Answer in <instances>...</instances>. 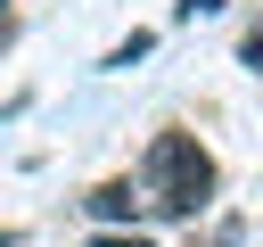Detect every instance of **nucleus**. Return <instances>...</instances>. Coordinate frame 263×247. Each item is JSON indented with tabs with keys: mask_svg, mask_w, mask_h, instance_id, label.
Instances as JSON below:
<instances>
[{
	"mask_svg": "<svg viewBox=\"0 0 263 247\" xmlns=\"http://www.w3.org/2000/svg\"><path fill=\"white\" fill-rule=\"evenodd\" d=\"M8 41H16V16H8V0H0V49H8Z\"/></svg>",
	"mask_w": 263,
	"mask_h": 247,
	"instance_id": "8",
	"label": "nucleus"
},
{
	"mask_svg": "<svg viewBox=\"0 0 263 247\" xmlns=\"http://www.w3.org/2000/svg\"><path fill=\"white\" fill-rule=\"evenodd\" d=\"M90 247H156V239H148V231H99Z\"/></svg>",
	"mask_w": 263,
	"mask_h": 247,
	"instance_id": "7",
	"label": "nucleus"
},
{
	"mask_svg": "<svg viewBox=\"0 0 263 247\" xmlns=\"http://www.w3.org/2000/svg\"><path fill=\"white\" fill-rule=\"evenodd\" d=\"M82 214H90L99 231H140V222H148V189H140L132 173H115V181H99V189L82 198Z\"/></svg>",
	"mask_w": 263,
	"mask_h": 247,
	"instance_id": "2",
	"label": "nucleus"
},
{
	"mask_svg": "<svg viewBox=\"0 0 263 247\" xmlns=\"http://www.w3.org/2000/svg\"><path fill=\"white\" fill-rule=\"evenodd\" d=\"M238 239H247V214H214V231H205L197 247H238Z\"/></svg>",
	"mask_w": 263,
	"mask_h": 247,
	"instance_id": "4",
	"label": "nucleus"
},
{
	"mask_svg": "<svg viewBox=\"0 0 263 247\" xmlns=\"http://www.w3.org/2000/svg\"><path fill=\"white\" fill-rule=\"evenodd\" d=\"M132 181L148 189V222H197V214H214V198H222V165H214V148H205L197 132H181V123L148 132Z\"/></svg>",
	"mask_w": 263,
	"mask_h": 247,
	"instance_id": "1",
	"label": "nucleus"
},
{
	"mask_svg": "<svg viewBox=\"0 0 263 247\" xmlns=\"http://www.w3.org/2000/svg\"><path fill=\"white\" fill-rule=\"evenodd\" d=\"M0 247H25V231H8V222H0Z\"/></svg>",
	"mask_w": 263,
	"mask_h": 247,
	"instance_id": "9",
	"label": "nucleus"
},
{
	"mask_svg": "<svg viewBox=\"0 0 263 247\" xmlns=\"http://www.w3.org/2000/svg\"><path fill=\"white\" fill-rule=\"evenodd\" d=\"M214 8H230V0H173V25H189V16H214Z\"/></svg>",
	"mask_w": 263,
	"mask_h": 247,
	"instance_id": "6",
	"label": "nucleus"
},
{
	"mask_svg": "<svg viewBox=\"0 0 263 247\" xmlns=\"http://www.w3.org/2000/svg\"><path fill=\"white\" fill-rule=\"evenodd\" d=\"M238 66L263 82V25H247V33H238Z\"/></svg>",
	"mask_w": 263,
	"mask_h": 247,
	"instance_id": "5",
	"label": "nucleus"
},
{
	"mask_svg": "<svg viewBox=\"0 0 263 247\" xmlns=\"http://www.w3.org/2000/svg\"><path fill=\"white\" fill-rule=\"evenodd\" d=\"M148 49H156V33H123V41H115V49L99 58V66H107V74H132V66H140Z\"/></svg>",
	"mask_w": 263,
	"mask_h": 247,
	"instance_id": "3",
	"label": "nucleus"
}]
</instances>
